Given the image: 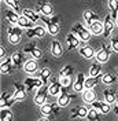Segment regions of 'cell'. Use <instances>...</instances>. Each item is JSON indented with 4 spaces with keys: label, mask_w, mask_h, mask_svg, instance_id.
Segmentation results:
<instances>
[{
    "label": "cell",
    "mask_w": 118,
    "mask_h": 121,
    "mask_svg": "<svg viewBox=\"0 0 118 121\" xmlns=\"http://www.w3.org/2000/svg\"><path fill=\"white\" fill-rule=\"evenodd\" d=\"M34 33H36V37H44L45 29L43 26H34Z\"/></svg>",
    "instance_id": "obj_40"
},
{
    "label": "cell",
    "mask_w": 118,
    "mask_h": 121,
    "mask_svg": "<svg viewBox=\"0 0 118 121\" xmlns=\"http://www.w3.org/2000/svg\"><path fill=\"white\" fill-rule=\"evenodd\" d=\"M59 81H60V84H62L63 88H69L70 84H72V77H60Z\"/></svg>",
    "instance_id": "obj_39"
},
{
    "label": "cell",
    "mask_w": 118,
    "mask_h": 121,
    "mask_svg": "<svg viewBox=\"0 0 118 121\" xmlns=\"http://www.w3.org/2000/svg\"><path fill=\"white\" fill-rule=\"evenodd\" d=\"M66 41H67V50H74L80 45V39L77 37L74 33H69L66 36Z\"/></svg>",
    "instance_id": "obj_14"
},
{
    "label": "cell",
    "mask_w": 118,
    "mask_h": 121,
    "mask_svg": "<svg viewBox=\"0 0 118 121\" xmlns=\"http://www.w3.org/2000/svg\"><path fill=\"white\" fill-rule=\"evenodd\" d=\"M77 114H78L80 118H84V117L88 116V109L84 107V106H78V107H77Z\"/></svg>",
    "instance_id": "obj_38"
},
{
    "label": "cell",
    "mask_w": 118,
    "mask_h": 121,
    "mask_svg": "<svg viewBox=\"0 0 118 121\" xmlns=\"http://www.w3.org/2000/svg\"><path fill=\"white\" fill-rule=\"evenodd\" d=\"M15 102L17 100H15L14 95H10L8 92H3L0 95V109H10Z\"/></svg>",
    "instance_id": "obj_4"
},
{
    "label": "cell",
    "mask_w": 118,
    "mask_h": 121,
    "mask_svg": "<svg viewBox=\"0 0 118 121\" xmlns=\"http://www.w3.org/2000/svg\"><path fill=\"white\" fill-rule=\"evenodd\" d=\"M51 52L54 56H56V58H59V56H62V54H63V48H62V45H60V43H59L58 40H52L51 43Z\"/></svg>",
    "instance_id": "obj_17"
},
{
    "label": "cell",
    "mask_w": 118,
    "mask_h": 121,
    "mask_svg": "<svg viewBox=\"0 0 118 121\" xmlns=\"http://www.w3.org/2000/svg\"><path fill=\"white\" fill-rule=\"evenodd\" d=\"M38 121H50V120H48L47 117H43V118H40V120H38Z\"/></svg>",
    "instance_id": "obj_48"
},
{
    "label": "cell",
    "mask_w": 118,
    "mask_h": 121,
    "mask_svg": "<svg viewBox=\"0 0 118 121\" xmlns=\"http://www.w3.org/2000/svg\"><path fill=\"white\" fill-rule=\"evenodd\" d=\"M70 99H72V96L67 94L66 88H63L62 92H60V95L58 96V105L60 106V107H65V106H67L70 103Z\"/></svg>",
    "instance_id": "obj_15"
},
{
    "label": "cell",
    "mask_w": 118,
    "mask_h": 121,
    "mask_svg": "<svg viewBox=\"0 0 118 121\" xmlns=\"http://www.w3.org/2000/svg\"><path fill=\"white\" fill-rule=\"evenodd\" d=\"M117 72H118V69H117Z\"/></svg>",
    "instance_id": "obj_50"
},
{
    "label": "cell",
    "mask_w": 118,
    "mask_h": 121,
    "mask_svg": "<svg viewBox=\"0 0 118 121\" xmlns=\"http://www.w3.org/2000/svg\"><path fill=\"white\" fill-rule=\"evenodd\" d=\"M0 121H13V113L8 109L0 110Z\"/></svg>",
    "instance_id": "obj_30"
},
{
    "label": "cell",
    "mask_w": 118,
    "mask_h": 121,
    "mask_svg": "<svg viewBox=\"0 0 118 121\" xmlns=\"http://www.w3.org/2000/svg\"><path fill=\"white\" fill-rule=\"evenodd\" d=\"M103 98H104V100H106V103L111 105V103L115 102V94L110 90H104L103 91Z\"/></svg>",
    "instance_id": "obj_28"
},
{
    "label": "cell",
    "mask_w": 118,
    "mask_h": 121,
    "mask_svg": "<svg viewBox=\"0 0 118 121\" xmlns=\"http://www.w3.org/2000/svg\"><path fill=\"white\" fill-rule=\"evenodd\" d=\"M41 19L45 22L47 29H48V33H50V35H52V36L58 35V32H59V17H52L51 19H48V18L43 17Z\"/></svg>",
    "instance_id": "obj_2"
},
{
    "label": "cell",
    "mask_w": 118,
    "mask_h": 121,
    "mask_svg": "<svg viewBox=\"0 0 118 121\" xmlns=\"http://www.w3.org/2000/svg\"><path fill=\"white\" fill-rule=\"evenodd\" d=\"M37 7H38V11L41 13V14H44V17H50L52 14V6L50 3H47L44 0H41V1H38L37 3Z\"/></svg>",
    "instance_id": "obj_12"
},
{
    "label": "cell",
    "mask_w": 118,
    "mask_h": 121,
    "mask_svg": "<svg viewBox=\"0 0 118 121\" xmlns=\"http://www.w3.org/2000/svg\"><path fill=\"white\" fill-rule=\"evenodd\" d=\"M100 65L99 63H93L91 69H89V76L91 77H97V76H100Z\"/></svg>",
    "instance_id": "obj_34"
},
{
    "label": "cell",
    "mask_w": 118,
    "mask_h": 121,
    "mask_svg": "<svg viewBox=\"0 0 118 121\" xmlns=\"http://www.w3.org/2000/svg\"><path fill=\"white\" fill-rule=\"evenodd\" d=\"M14 98L17 102H21L26 98V87L25 84L21 83H15V92H14Z\"/></svg>",
    "instance_id": "obj_9"
},
{
    "label": "cell",
    "mask_w": 118,
    "mask_h": 121,
    "mask_svg": "<svg viewBox=\"0 0 118 121\" xmlns=\"http://www.w3.org/2000/svg\"><path fill=\"white\" fill-rule=\"evenodd\" d=\"M23 69H25V72H26V73H34V72L37 70V62H36V59L26 60Z\"/></svg>",
    "instance_id": "obj_26"
},
{
    "label": "cell",
    "mask_w": 118,
    "mask_h": 121,
    "mask_svg": "<svg viewBox=\"0 0 118 121\" xmlns=\"http://www.w3.org/2000/svg\"><path fill=\"white\" fill-rule=\"evenodd\" d=\"M0 56H1V59H3V58L6 56V55H4V48H3V47L0 48Z\"/></svg>",
    "instance_id": "obj_46"
},
{
    "label": "cell",
    "mask_w": 118,
    "mask_h": 121,
    "mask_svg": "<svg viewBox=\"0 0 118 121\" xmlns=\"http://www.w3.org/2000/svg\"><path fill=\"white\" fill-rule=\"evenodd\" d=\"M109 8L113 19L118 18V0H109Z\"/></svg>",
    "instance_id": "obj_22"
},
{
    "label": "cell",
    "mask_w": 118,
    "mask_h": 121,
    "mask_svg": "<svg viewBox=\"0 0 118 121\" xmlns=\"http://www.w3.org/2000/svg\"><path fill=\"white\" fill-rule=\"evenodd\" d=\"M26 36H28L29 39L36 37V33H34V28H32V29H28V30H26Z\"/></svg>",
    "instance_id": "obj_44"
},
{
    "label": "cell",
    "mask_w": 118,
    "mask_h": 121,
    "mask_svg": "<svg viewBox=\"0 0 118 121\" xmlns=\"http://www.w3.org/2000/svg\"><path fill=\"white\" fill-rule=\"evenodd\" d=\"M30 55L33 56V59H38V58H41V55H43V54H41V51H40V50L36 47V48L32 51V54H30Z\"/></svg>",
    "instance_id": "obj_42"
},
{
    "label": "cell",
    "mask_w": 118,
    "mask_h": 121,
    "mask_svg": "<svg viewBox=\"0 0 118 121\" xmlns=\"http://www.w3.org/2000/svg\"><path fill=\"white\" fill-rule=\"evenodd\" d=\"M72 118H76V117H78V114H77V107H74L73 110H72V116H70Z\"/></svg>",
    "instance_id": "obj_45"
},
{
    "label": "cell",
    "mask_w": 118,
    "mask_h": 121,
    "mask_svg": "<svg viewBox=\"0 0 118 121\" xmlns=\"http://www.w3.org/2000/svg\"><path fill=\"white\" fill-rule=\"evenodd\" d=\"M40 110H41V113L44 114L45 117H48V116H54V107H52V105H50V103L43 105Z\"/></svg>",
    "instance_id": "obj_32"
},
{
    "label": "cell",
    "mask_w": 118,
    "mask_h": 121,
    "mask_svg": "<svg viewBox=\"0 0 118 121\" xmlns=\"http://www.w3.org/2000/svg\"><path fill=\"white\" fill-rule=\"evenodd\" d=\"M21 35H22L21 28H15V26L8 28V41L11 44H18L21 40Z\"/></svg>",
    "instance_id": "obj_6"
},
{
    "label": "cell",
    "mask_w": 118,
    "mask_h": 121,
    "mask_svg": "<svg viewBox=\"0 0 118 121\" xmlns=\"http://www.w3.org/2000/svg\"><path fill=\"white\" fill-rule=\"evenodd\" d=\"M109 56H110V54L106 51L104 45H103L102 50H99V51L96 52V59H97L99 63H104V62H107V60H109Z\"/></svg>",
    "instance_id": "obj_23"
},
{
    "label": "cell",
    "mask_w": 118,
    "mask_h": 121,
    "mask_svg": "<svg viewBox=\"0 0 118 121\" xmlns=\"http://www.w3.org/2000/svg\"><path fill=\"white\" fill-rule=\"evenodd\" d=\"M59 74H60V77H72V74H73V68L69 66V65H66V66L62 68V70H60Z\"/></svg>",
    "instance_id": "obj_35"
},
{
    "label": "cell",
    "mask_w": 118,
    "mask_h": 121,
    "mask_svg": "<svg viewBox=\"0 0 118 121\" xmlns=\"http://www.w3.org/2000/svg\"><path fill=\"white\" fill-rule=\"evenodd\" d=\"M85 80H87L85 74H84V73H78V76H77V80L74 81V85H73L74 91H77V92H81V91H84V88H85Z\"/></svg>",
    "instance_id": "obj_13"
},
{
    "label": "cell",
    "mask_w": 118,
    "mask_h": 121,
    "mask_svg": "<svg viewBox=\"0 0 118 121\" xmlns=\"http://www.w3.org/2000/svg\"><path fill=\"white\" fill-rule=\"evenodd\" d=\"M114 112H115V113L118 114V103H117V105H115V107H114Z\"/></svg>",
    "instance_id": "obj_47"
},
{
    "label": "cell",
    "mask_w": 118,
    "mask_h": 121,
    "mask_svg": "<svg viewBox=\"0 0 118 121\" xmlns=\"http://www.w3.org/2000/svg\"><path fill=\"white\" fill-rule=\"evenodd\" d=\"M48 94H50V92H48V87H47V85H43L41 88H38L36 96H34V103L38 105L40 107L43 105H45V100H47V95H48Z\"/></svg>",
    "instance_id": "obj_3"
},
{
    "label": "cell",
    "mask_w": 118,
    "mask_h": 121,
    "mask_svg": "<svg viewBox=\"0 0 118 121\" xmlns=\"http://www.w3.org/2000/svg\"><path fill=\"white\" fill-rule=\"evenodd\" d=\"M6 19H7L8 22H11V23H18V21H19V15L17 14L15 11L8 10V11H6Z\"/></svg>",
    "instance_id": "obj_29"
},
{
    "label": "cell",
    "mask_w": 118,
    "mask_h": 121,
    "mask_svg": "<svg viewBox=\"0 0 118 121\" xmlns=\"http://www.w3.org/2000/svg\"><path fill=\"white\" fill-rule=\"evenodd\" d=\"M4 1H6V4H7V6H10V7L14 10V11H22V10L19 8L18 0H4Z\"/></svg>",
    "instance_id": "obj_37"
},
{
    "label": "cell",
    "mask_w": 118,
    "mask_h": 121,
    "mask_svg": "<svg viewBox=\"0 0 118 121\" xmlns=\"http://www.w3.org/2000/svg\"><path fill=\"white\" fill-rule=\"evenodd\" d=\"M111 47H113V50L115 51V52H118V36H115V37L111 39Z\"/></svg>",
    "instance_id": "obj_41"
},
{
    "label": "cell",
    "mask_w": 118,
    "mask_h": 121,
    "mask_svg": "<svg viewBox=\"0 0 118 121\" xmlns=\"http://www.w3.org/2000/svg\"><path fill=\"white\" fill-rule=\"evenodd\" d=\"M103 36L104 37H109L110 33L114 29V19L111 18V14H107L106 18H104V22H103Z\"/></svg>",
    "instance_id": "obj_8"
},
{
    "label": "cell",
    "mask_w": 118,
    "mask_h": 121,
    "mask_svg": "<svg viewBox=\"0 0 118 121\" xmlns=\"http://www.w3.org/2000/svg\"><path fill=\"white\" fill-rule=\"evenodd\" d=\"M91 106H92V109L100 112L102 114H107L110 112V105L106 102H102V100H95L93 103H91Z\"/></svg>",
    "instance_id": "obj_10"
},
{
    "label": "cell",
    "mask_w": 118,
    "mask_h": 121,
    "mask_svg": "<svg viewBox=\"0 0 118 121\" xmlns=\"http://www.w3.org/2000/svg\"><path fill=\"white\" fill-rule=\"evenodd\" d=\"M22 15H25L26 18H29L32 22H38V21H40V17H38V14H37L36 11H32V10H29V8H23V10H22Z\"/></svg>",
    "instance_id": "obj_21"
},
{
    "label": "cell",
    "mask_w": 118,
    "mask_h": 121,
    "mask_svg": "<svg viewBox=\"0 0 118 121\" xmlns=\"http://www.w3.org/2000/svg\"><path fill=\"white\" fill-rule=\"evenodd\" d=\"M115 22H117V26H118V18H117V19H115Z\"/></svg>",
    "instance_id": "obj_49"
},
{
    "label": "cell",
    "mask_w": 118,
    "mask_h": 121,
    "mask_svg": "<svg viewBox=\"0 0 118 121\" xmlns=\"http://www.w3.org/2000/svg\"><path fill=\"white\" fill-rule=\"evenodd\" d=\"M33 23L34 22H32L29 18H26L25 15H21V17H19V21H18V25H19L21 28H25V29H32V28H34Z\"/></svg>",
    "instance_id": "obj_25"
},
{
    "label": "cell",
    "mask_w": 118,
    "mask_h": 121,
    "mask_svg": "<svg viewBox=\"0 0 118 121\" xmlns=\"http://www.w3.org/2000/svg\"><path fill=\"white\" fill-rule=\"evenodd\" d=\"M13 58V63H14L15 68H19L23 65V60H25V55H23V51H17L11 55Z\"/></svg>",
    "instance_id": "obj_16"
},
{
    "label": "cell",
    "mask_w": 118,
    "mask_h": 121,
    "mask_svg": "<svg viewBox=\"0 0 118 121\" xmlns=\"http://www.w3.org/2000/svg\"><path fill=\"white\" fill-rule=\"evenodd\" d=\"M62 90H63V87H62V84H60V81H56V80H54L50 85H48V92H50V95H52V96H56V95H60V92H62Z\"/></svg>",
    "instance_id": "obj_11"
},
{
    "label": "cell",
    "mask_w": 118,
    "mask_h": 121,
    "mask_svg": "<svg viewBox=\"0 0 118 121\" xmlns=\"http://www.w3.org/2000/svg\"><path fill=\"white\" fill-rule=\"evenodd\" d=\"M36 47H34V44H29V45H26L25 48H23V54H32V51L34 50Z\"/></svg>",
    "instance_id": "obj_43"
},
{
    "label": "cell",
    "mask_w": 118,
    "mask_h": 121,
    "mask_svg": "<svg viewBox=\"0 0 118 121\" xmlns=\"http://www.w3.org/2000/svg\"><path fill=\"white\" fill-rule=\"evenodd\" d=\"M100 77H102V76H97V77H87V80H85V88H87V90H92L95 85L99 84Z\"/></svg>",
    "instance_id": "obj_27"
},
{
    "label": "cell",
    "mask_w": 118,
    "mask_h": 121,
    "mask_svg": "<svg viewBox=\"0 0 118 121\" xmlns=\"http://www.w3.org/2000/svg\"><path fill=\"white\" fill-rule=\"evenodd\" d=\"M87 118H88L89 121H99L100 120V112H97L95 109H91V110H88Z\"/></svg>",
    "instance_id": "obj_31"
},
{
    "label": "cell",
    "mask_w": 118,
    "mask_h": 121,
    "mask_svg": "<svg viewBox=\"0 0 118 121\" xmlns=\"http://www.w3.org/2000/svg\"><path fill=\"white\" fill-rule=\"evenodd\" d=\"M115 78H117V77H114V76L110 74V73H107V74H103V76H102V81H103L104 84H107V85L113 84L114 81H115Z\"/></svg>",
    "instance_id": "obj_36"
},
{
    "label": "cell",
    "mask_w": 118,
    "mask_h": 121,
    "mask_svg": "<svg viewBox=\"0 0 118 121\" xmlns=\"http://www.w3.org/2000/svg\"><path fill=\"white\" fill-rule=\"evenodd\" d=\"M72 33H74L81 41H88L89 39H91V36H92V33H89V30L85 29L81 23H76V25H73Z\"/></svg>",
    "instance_id": "obj_1"
},
{
    "label": "cell",
    "mask_w": 118,
    "mask_h": 121,
    "mask_svg": "<svg viewBox=\"0 0 118 121\" xmlns=\"http://www.w3.org/2000/svg\"><path fill=\"white\" fill-rule=\"evenodd\" d=\"M14 63H13V58L11 56H4L3 59H1V65H0V72H1V74H8V73H11L13 72V66Z\"/></svg>",
    "instance_id": "obj_7"
},
{
    "label": "cell",
    "mask_w": 118,
    "mask_h": 121,
    "mask_svg": "<svg viewBox=\"0 0 118 121\" xmlns=\"http://www.w3.org/2000/svg\"><path fill=\"white\" fill-rule=\"evenodd\" d=\"M103 22L102 21H96V22H92L89 25V32L92 35H100L103 33Z\"/></svg>",
    "instance_id": "obj_18"
},
{
    "label": "cell",
    "mask_w": 118,
    "mask_h": 121,
    "mask_svg": "<svg viewBox=\"0 0 118 121\" xmlns=\"http://www.w3.org/2000/svg\"><path fill=\"white\" fill-rule=\"evenodd\" d=\"M82 99L85 103H93L96 100V94L93 90H85L82 94Z\"/></svg>",
    "instance_id": "obj_20"
},
{
    "label": "cell",
    "mask_w": 118,
    "mask_h": 121,
    "mask_svg": "<svg viewBox=\"0 0 118 121\" xmlns=\"http://www.w3.org/2000/svg\"><path fill=\"white\" fill-rule=\"evenodd\" d=\"M23 84H25V87H26V91H32V90H34V88H41V87L44 85L43 80L38 78V77H28V78L23 81Z\"/></svg>",
    "instance_id": "obj_5"
},
{
    "label": "cell",
    "mask_w": 118,
    "mask_h": 121,
    "mask_svg": "<svg viewBox=\"0 0 118 121\" xmlns=\"http://www.w3.org/2000/svg\"><path fill=\"white\" fill-rule=\"evenodd\" d=\"M51 77V70L48 68H43L41 70H40V78L43 80V83L47 84V81H48V78Z\"/></svg>",
    "instance_id": "obj_33"
},
{
    "label": "cell",
    "mask_w": 118,
    "mask_h": 121,
    "mask_svg": "<svg viewBox=\"0 0 118 121\" xmlns=\"http://www.w3.org/2000/svg\"><path fill=\"white\" fill-rule=\"evenodd\" d=\"M80 54H81L84 58L91 59V58L95 55V51H93V48H92V47H89V45H82L81 48H80Z\"/></svg>",
    "instance_id": "obj_24"
},
{
    "label": "cell",
    "mask_w": 118,
    "mask_h": 121,
    "mask_svg": "<svg viewBox=\"0 0 118 121\" xmlns=\"http://www.w3.org/2000/svg\"><path fill=\"white\" fill-rule=\"evenodd\" d=\"M82 17H84V19L87 21V22L91 25L92 22H96V21H100V18H99V15L95 14L93 11H89V10H87V11H84V14H82Z\"/></svg>",
    "instance_id": "obj_19"
}]
</instances>
